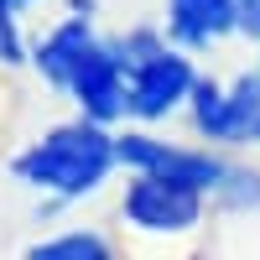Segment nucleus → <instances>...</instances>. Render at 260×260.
<instances>
[{
	"instance_id": "20e7f679",
	"label": "nucleus",
	"mask_w": 260,
	"mask_h": 260,
	"mask_svg": "<svg viewBox=\"0 0 260 260\" xmlns=\"http://www.w3.org/2000/svg\"><path fill=\"white\" fill-rule=\"evenodd\" d=\"M192 130L213 146H250L260 141V73H240L234 83L198 78L187 99Z\"/></svg>"
},
{
	"instance_id": "39448f33",
	"label": "nucleus",
	"mask_w": 260,
	"mask_h": 260,
	"mask_svg": "<svg viewBox=\"0 0 260 260\" xmlns=\"http://www.w3.org/2000/svg\"><path fill=\"white\" fill-rule=\"evenodd\" d=\"M208 192L172 182V177H130L120 198V219L141 234H187L203 224Z\"/></svg>"
},
{
	"instance_id": "4468645a",
	"label": "nucleus",
	"mask_w": 260,
	"mask_h": 260,
	"mask_svg": "<svg viewBox=\"0 0 260 260\" xmlns=\"http://www.w3.org/2000/svg\"><path fill=\"white\" fill-rule=\"evenodd\" d=\"M11 6H16V11H31V6H37V0H11Z\"/></svg>"
},
{
	"instance_id": "423d86ee",
	"label": "nucleus",
	"mask_w": 260,
	"mask_h": 260,
	"mask_svg": "<svg viewBox=\"0 0 260 260\" xmlns=\"http://www.w3.org/2000/svg\"><path fill=\"white\" fill-rule=\"evenodd\" d=\"M68 94L78 104V115L83 120H94V125H115L130 115V73H125V57L115 42H104L94 37V47L78 57V68L68 78Z\"/></svg>"
},
{
	"instance_id": "9d476101",
	"label": "nucleus",
	"mask_w": 260,
	"mask_h": 260,
	"mask_svg": "<svg viewBox=\"0 0 260 260\" xmlns=\"http://www.w3.org/2000/svg\"><path fill=\"white\" fill-rule=\"evenodd\" d=\"M213 203H224V208H260V172L229 161V177H224L219 192H213Z\"/></svg>"
},
{
	"instance_id": "1a4fd4ad",
	"label": "nucleus",
	"mask_w": 260,
	"mask_h": 260,
	"mask_svg": "<svg viewBox=\"0 0 260 260\" xmlns=\"http://www.w3.org/2000/svg\"><path fill=\"white\" fill-rule=\"evenodd\" d=\"M26 260H120V250L99 229H68V234H52V240L31 245Z\"/></svg>"
},
{
	"instance_id": "f8f14e48",
	"label": "nucleus",
	"mask_w": 260,
	"mask_h": 260,
	"mask_svg": "<svg viewBox=\"0 0 260 260\" xmlns=\"http://www.w3.org/2000/svg\"><path fill=\"white\" fill-rule=\"evenodd\" d=\"M240 11H245V21H250V16L260 11V0H240Z\"/></svg>"
},
{
	"instance_id": "9b49d317",
	"label": "nucleus",
	"mask_w": 260,
	"mask_h": 260,
	"mask_svg": "<svg viewBox=\"0 0 260 260\" xmlns=\"http://www.w3.org/2000/svg\"><path fill=\"white\" fill-rule=\"evenodd\" d=\"M21 62H31L26 37H21V11L0 0V68H21Z\"/></svg>"
},
{
	"instance_id": "0eeeda50",
	"label": "nucleus",
	"mask_w": 260,
	"mask_h": 260,
	"mask_svg": "<svg viewBox=\"0 0 260 260\" xmlns=\"http://www.w3.org/2000/svg\"><path fill=\"white\" fill-rule=\"evenodd\" d=\"M234 31H245L240 0H167V42L182 52H203Z\"/></svg>"
},
{
	"instance_id": "6e6552de",
	"label": "nucleus",
	"mask_w": 260,
	"mask_h": 260,
	"mask_svg": "<svg viewBox=\"0 0 260 260\" xmlns=\"http://www.w3.org/2000/svg\"><path fill=\"white\" fill-rule=\"evenodd\" d=\"M94 37H99V31H94V21H89V16H62L57 26L31 47V68L47 78L52 89H68V78H73V68H78V57L94 47Z\"/></svg>"
},
{
	"instance_id": "f03ea898",
	"label": "nucleus",
	"mask_w": 260,
	"mask_h": 260,
	"mask_svg": "<svg viewBox=\"0 0 260 260\" xmlns=\"http://www.w3.org/2000/svg\"><path fill=\"white\" fill-rule=\"evenodd\" d=\"M115 47L125 57V73H130V115L136 120H167L172 110H182L198 89V68H192V52L172 47L167 31L156 26H136L115 37Z\"/></svg>"
},
{
	"instance_id": "ddd939ff",
	"label": "nucleus",
	"mask_w": 260,
	"mask_h": 260,
	"mask_svg": "<svg viewBox=\"0 0 260 260\" xmlns=\"http://www.w3.org/2000/svg\"><path fill=\"white\" fill-rule=\"evenodd\" d=\"M245 31H250V37H260V11H255V16L245 21Z\"/></svg>"
},
{
	"instance_id": "7ed1b4c3",
	"label": "nucleus",
	"mask_w": 260,
	"mask_h": 260,
	"mask_svg": "<svg viewBox=\"0 0 260 260\" xmlns=\"http://www.w3.org/2000/svg\"><path fill=\"white\" fill-rule=\"evenodd\" d=\"M115 151H120V167L130 177H172V182H187L198 192H219L229 177V161L208 146H172L156 141L151 130H115Z\"/></svg>"
},
{
	"instance_id": "f257e3e1",
	"label": "nucleus",
	"mask_w": 260,
	"mask_h": 260,
	"mask_svg": "<svg viewBox=\"0 0 260 260\" xmlns=\"http://www.w3.org/2000/svg\"><path fill=\"white\" fill-rule=\"evenodd\" d=\"M115 167H120L115 130L83 120V115L52 125L47 136H37L26 151H16V161H11L16 182L47 192L52 203H78V198H89V192H99Z\"/></svg>"
}]
</instances>
